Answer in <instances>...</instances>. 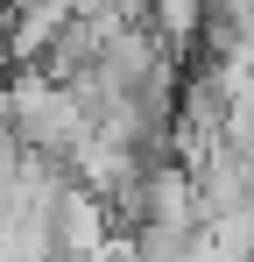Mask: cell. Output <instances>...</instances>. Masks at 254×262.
<instances>
[{
	"label": "cell",
	"mask_w": 254,
	"mask_h": 262,
	"mask_svg": "<svg viewBox=\"0 0 254 262\" xmlns=\"http://www.w3.org/2000/svg\"><path fill=\"white\" fill-rule=\"evenodd\" d=\"M163 206H176V177H169V184H163ZM156 227H163V234H176L184 220H176V213H163V220H156Z\"/></svg>",
	"instance_id": "6da1fadb"
}]
</instances>
